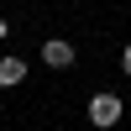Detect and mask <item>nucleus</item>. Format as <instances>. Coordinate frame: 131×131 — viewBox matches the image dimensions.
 Instances as JSON below:
<instances>
[{"instance_id":"nucleus-1","label":"nucleus","mask_w":131,"mask_h":131,"mask_svg":"<svg viewBox=\"0 0 131 131\" xmlns=\"http://www.w3.org/2000/svg\"><path fill=\"white\" fill-rule=\"evenodd\" d=\"M121 115H126V105H121V94H110V89H100L89 100V121L100 126V131H115L121 126Z\"/></svg>"},{"instance_id":"nucleus-2","label":"nucleus","mask_w":131,"mask_h":131,"mask_svg":"<svg viewBox=\"0 0 131 131\" xmlns=\"http://www.w3.org/2000/svg\"><path fill=\"white\" fill-rule=\"evenodd\" d=\"M42 63H47V68H73V42L47 37V42H42Z\"/></svg>"},{"instance_id":"nucleus-3","label":"nucleus","mask_w":131,"mask_h":131,"mask_svg":"<svg viewBox=\"0 0 131 131\" xmlns=\"http://www.w3.org/2000/svg\"><path fill=\"white\" fill-rule=\"evenodd\" d=\"M26 73H31V63H26V58H16V52H5V58H0V89H16Z\"/></svg>"},{"instance_id":"nucleus-4","label":"nucleus","mask_w":131,"mask_h":131,"mask_svg":"<svg viewBox=\"0 0 131 131\" xmlns=\"http://www.w3.org/2000/svg\"><path fill=\"white\" fill-rule=\"evenodd\" d=\"M121 73L131 79V42H126V52H121Z\"/></svg>"},{"instance_id":"nucleus-5","label":"nucleus","mask_w":131,"mask_h":131,"mask_svg":"<svg viewBox=\"0 0 131 131\" xmlns=\"http://www.w3.org/2000/svg\"><path fill=\"white\" fill-rule=\"evenodd\" d=\"M5 37H10V21H5V16H0V42H5Z\"/></svg>"}]
</instances>
